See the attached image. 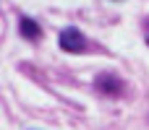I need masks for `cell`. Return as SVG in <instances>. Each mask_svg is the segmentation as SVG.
<instances>
[{
    "label": "cell",
    "mask_w": 149,
    "mask_h": 130,
    "mask_svg": "<svg viewBox=\"0 0 149 130\" xmlns=\"http://www.w3.org/2000/svg\"><path fill=\"white\" fill-rule=\"evenodd\" d=\"M58 42H60V47H63V52H84L86 50V39H84V34L79 31V29H73V26H65L63 31H60V36H58Z\"/></svg>",
    "instance_id": "obj_1"
},
{
    "label": "cell",
    "mask_w": 149,
    "mask_h": 130,
    "mask_svg": "<svg viewBox=\"0 0 149 130\" xmlns=\"http://www.w3.org/2000/svg\"><path fill=\"white\" fill-rule=\"evenodd\" d=\"M94 89H97L100 94H105V96H120L123 89H126V83H123L120 76H115V73H100V76L94 78Z\"/></svg>",
    "instance_id": "obj_2"
},
{
    "label": "cell",
    "mask_w": 149,
    "mask_h": 130,
    "mask_svg": "<svg viewBox=\"0 0 149 130\" xmlns=\"http://www.w3.org/2000/svg\"><path fill=\"white\" fill-rule=\"evenodd\" d=\"M18 31H21V36H24V39H29V42H37V39L42 36L39 23H37L34 18H26V16L18 21Z\"/></svg>",
    "instance_id": "obj_3"
},
{
    "label": "cell",
    "mask_w": 149,
    "mask_h": 130,
    "mask_svg": "<svg viewBox=\"0 0 149 130\" xmlns=\"http://www.w3.org/2000/svg\"><path fill=\"white\" fill-rule=\"evenodd\" d=\"M144 29H147V44H149V18H147V23H144Z\"/></svg>",
    "instance_id": "obj_4"
}]
</instances>
